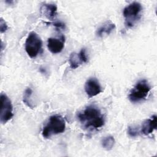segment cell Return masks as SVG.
<instances>
[{
	"label": "cell",
	"mask_w": 157,
	"mask_h": 157,
	"mask_svg": "<svg viewBox=\"0 0 157 157\" xmlns=\"http://www.w3.org/2000/svg\"><path fill=\"white\" fill-rule=\"evenodd\" d=\"M77 118L84 128L90 130H98L105 123V118L101 111L93 105H88L79 112Z\"/></svg>",
	"instance_id": "1"
},
{
	"label": "cell",
	"mask_w": 157,
	"mask_h": 157,
	"mask_svg": "<svg viewBox=\"0 0 157 157\" xmlns=\"http://www.w3.org/2000/svg\"><path fill=\"white\" fill-rule=\"evenodd\" d=\"M66 121L64 118L59 115H54L50 117L47 123L44 126L42 135L48 139L53 135L59 134L64 132Z\"/></svg>",
	"instance_id": "2"
},
{
	"label": "cell",
	"mask_w": 157,
	"mask_h": 157,
	"mask_svg": "<svg viewBox=\"0 0 157 157\" xmlns=\"http://www.w3.org/2000/svg\"><path fill=\"white\" fill-rule=\"evenodd\" d=\"M142 5L137 2H134L126 6L123 12L124 18V24L126 28H132L140 18Z\"/></svg>",
	"instance_id": "3"
},
{
	"label": "cell",
	"mask_w": 157,
	"mask_h": 157,
	"mask_svg": "<svg viewBox=\"0 0 157 157\" xmlns=\"http://www.w3.org/2000/svg\"><path fill=\"white\" fill-rule=\"evenodd\" d=\"M151 86L146 80L139 81L129 91L128 98L132 102H139L146 99Z\"/></svg>",
	"instance_id": "4"
},
{
	"label": "cell",
	"mask_w": 157,
	"mask_h": 157,
	"mask_svg": "<svg viewBox=\"0 0 157 157\" xmlns=\"http://www.w3.org/2000/svg\"><path fill=\"white\" fill-rule=\"evenodd\" d=\"M25 45L26 53L30 58H33L40 53L42 47V42L36 33L31 32L26 39Z\"/></svg>",
	"instance_id": "5"
},
{
	"label": "cell",
	"mask_w": 157,
	"mask_h": 157,
	"mask_svg": "<svg viewBox=\"0 0 157 157\" xmlns=\"http://www.w3.org/2000/svg\"><path fill=\"white\" fill-rule=\"evenodd\" d=\"M0 102V121L2 124H5L13 116V106L9 97L3 93L1 94Z\"/></svg>",
	"instance_id": "6"
},
{
	"label": "cell",
	"mask_w": 157,
	"mask_h": 157,
	"mask_svg": "<svg viewBox=\"0 0 157 157\" xmlns=\"http://www.w3.org/2000/svg\"><path fill=\"white\" fill-rule=\"evenodd\" d=\"M84 88L85 93L89 98L96 96L102 91L99 81L95 77L88 79L85 83Z\"/></svg>",
	"instance_id": "7"
},
{
	"label": "cell",
	"mask_w": 157,
	"mask_h": 157,
	"mask_svg": "<svg viewBox=\"0 0 157 157\" xmlns=\"http://www.w3.org/2000/svg\"><path fill=\"white\" fill-rule=\"evenodd\" d=\"M88 58L86 55L85 48H82L79 53L73 52L69 58V63L71 69H75L80 66L82 64L87 63Z\"/></svg>",
	"instance_id": "8"
},
{
	"label": "cell",
	"mask_w": 157,
	"mask_h": 157,
	"mask_svg": "<svg viewBox=\"0 0 157 157\" xmlns=\"http://www.w3.org/2000/svg\"><path fill=\"white\" fill-rule=\"evenodd\" d=\"M65 37L61 36L60 37H50L47 40V48L48 50L53 53L56 54L60 53L64 47Z\"/></svg>",
	"instance_id": "9"
},
{
	"label": "cell",
	"mask_w": 157,
	"mask_h": 157,
	"mask_svg": "<svg viewBox=\"0 0 157 157\" xmlns=\"http://www.w3.org/2000/svg\"><path fill=\"white\" fill-rule=\"evenodd\" d=\"M40 12L42 15L48 20H53L57 15V7L54 4H44L41 6Z\"/></svg>",
	"instance_id": "10"
},
{
	"label": "cell",
	"mask_w": 157,
	"mask_h": 157,
	"mask_svg": "<svg viewBox=\"0 0 157 157\" xmlns=\"http://www.w3.org/2000/svg\"><path fill=\"white\" fill-rule=\"evenodd\" d=\"M156 116L154 115L144 121L140 131L144 135L147 136L152 133L156 129Z\"/></svg>",
	"instance_id": "11"
},
{
	"label": "cell",
	"mask_w": 157,
	"mask_h": 157,
	"mask_svg": "<svg viewBox=\"0 0 157 157\" xmlns=\"http://www.w3.org/2000/svg\"><path fill=\"white\" fill-rule=\"evenodd\" d=\"M115 28V25L111 21H107L96 30V34L99 37H102L110 34Z\"/></svg>",
	"instance_id": "12"
},
{
	"label": "cell",
	"mask_w": 157,
	"mask_h": 157,
	"mask_svg": "<svg viewBox=\"0 0 157 157\" xmlns=\"http://www.w3.org/2000/svg\"><path fill=\"white\" fill-rule=\"evenodd\" d=\"M33 90L31 88H27L24 91L23 95V102L28 107L33 109L34 107V104L33 103V99L32 98Z\"/></svg>",
	"instance_id": "13"
},
{
	"label": "cell",
	"mask_w": 157,
	"mask_h": 157,
	"mask_svg": "<svg viewBox=\"0 0 157 157\" xmlns=\"http://www.w3.org/2000/svg\"><path fill=\"white\" fill-rule=\"evenodd\" d=\"M101 144H102V147L104 149H105L107 150H110L113 148V147L115 144V140L113 136H109L104 137L102 139Z\"/></svg>",
	"instance_id": "14"
},
{
	"label": "cell",
	"mask_w": 157,
	"mask_h": 157,
	"mask_svg": "<svg viewBox=\"0 0 157 157\" xmlns=\"http://www.w3.org/2000/svg\"><path fill=\"white\" fill-rule=\"evenodd\" d=\"M128 133L129 136L134 137L139 135L140 130L139 128L136 126H130L128 128Z\"/></svg>",
	"instance_id": "15"
},
{
	"label": "cell",
	"mask_w": 157,
	"mask_h": 157,
	"mask_svg": "<svg viewBox=\"0 0 157 157\" xmlns=\"http://www.w3.org/2000/svg\"><path fill=\"white\" fill-rule=\"evenodd\" d=\"M8 29L7 25L6 22L3 20L2 18H1L0 20V31L1 33H3L6 32Z\"/></svg>",
	"instance_id": "16"
},
{
	"label": "cell",
	"mask_w": 157,
	"mask_h": 157,
	"mask_svg": "<svg viewBox=\"0 0 157 157\" xmlns=\"http://www.w3.org/2000/svg\"><path fill=\"white\" fill-rule=\"evenodd\" d=\"M53 25L56 28H59V29H64L65 28V25L61 22H55V23H53Z\"/></svg>",
	"instance_id": "17"
}]
</instances>
